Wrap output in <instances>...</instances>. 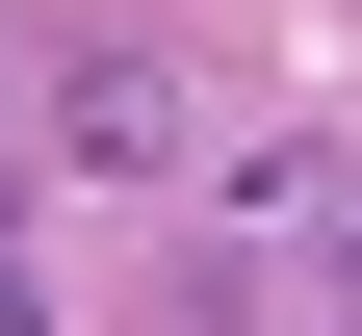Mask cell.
<instances>
[{"instance_id":"cell-3","label":"cell","mask_w":362,"mask_h":336,"mask_svg":"<svg viewBox=\"0 0 362 336\" xmlns=\"http://www.w3.org/2000/svg\"><path fill=\"white\" fill-rule=\"evenodd\" d=\"M156 336H259V259H181V311Z\"/></svg>"},{"instance_id":"cell-2","label":"cell","mask_w":362,"mask_h":336,"mask_svg":"<svg viewBox=\"0 0 362 336\" xmlns=\"http://www.w3.org/2000/svg\"><path fill=\"white\" fill-rule=\"evenodd\" d=\"M362 207V156H337V129H285V156H233V233H337Z\"/></svg>"},{"instance_id":"cell-4","label":"cell","mask_w":362,"mask_h":336,"mask_svg":"<svg viewBox=\"0 0 362 336\" xmlns=\"http://www.w3.org/2000/svg\"><path fill=\"white\" fill-rule=\"evenodd\" d=\"M337 284H362V207H337Z\"/></svg>"},{"instance_id":"cell-1","label":"cell","mask_w":362,"mask_h":336,"mask_svg":"<svg viewBox=\"0 0 362 336\" xmlns=\"http://www.w3.org/2000/svg\"><path fill=\"white\" fill-rule=\"evenodd\" d=\"M26 129H52L78 181H207V78H181L156 26H104V0L26 26Z\"/></svg>"}]
</instances>
